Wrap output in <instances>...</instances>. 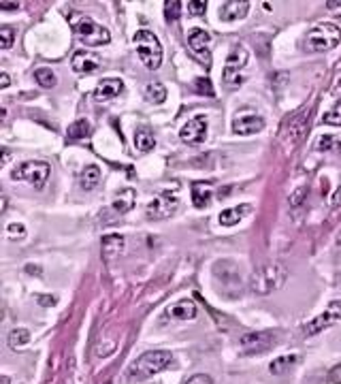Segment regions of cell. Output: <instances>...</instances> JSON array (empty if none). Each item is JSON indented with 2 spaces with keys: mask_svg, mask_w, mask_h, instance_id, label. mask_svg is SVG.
<instances>
[{
  "mask_svg": "<svg viewBox=\"0 0 341 384\" xmlns=\"http://www.w3.org/2000/svg\"><path fill=\"white\" fill-rule=\"evenodd\" d=\"M205 137H207V120L203 118V115H196V118L188 120L182 126V130H179V139L188 145L205 141Z\"/></svg>",
  "mask_w": 341,
  "mask_h": 384,
  "instance_id": "cell-11",
  "label": "cell"
},
{
  "mask_svg": "<svg viewBox=\"0 0 341 384\" xmlns=\"http://www.w3.org/2000/svg\"><path fill=\"white\" fill-rule=\"evenodd\" d=\"M0 9H5V11H15V9H19V3H0Z\"/></svg>",
  "mask_w": 341,
  "mask_h": 384,
  "instance_id": "cell-40",
  "label": "cell"
},
{
  "mask_svg": "<svg viewBox=\"0 0 341 384\" xmlns=\"http://www.w3.org/2000/svg\"><path fill=\"white\" fill-rule=\"evenodd\" d=\"M335 145H337V139H335V137H329V134H327V137H320V139H318V149H320V152L333 149Z\"/></svg>",
  "mask_w": 341,
  "mask_h": 384,
  "instance_id": "cell-36",
  "label": "cell"
},
{
  "mask_svg": "<svg viewBox=\"0 0 341 384\" xmlns=\"http://www.w3.org/2000/svg\"><path fill=\"white\" fill-rule=\"evenodd\" d=\"M171 363H173L171 350H148L145 355H141L132 363V368L128 370V378L130 380H148L160 372H165Z\"/></svg>",
  "mask_w": 341,
  "mask_h": 384,
  "instance_id": "cell-2",
  "label": "cell"
},
{
  "mask_svg": "<svg viewBox=\"0 0 341 384\" xmlns=\"http://www.w3.org/2000/svg\"><path fill=\"white\" fill-rule=\"evenodd\" d=\"M307 120H309V111L307 109H301L296 115H292L288 126H286V132H288V143L294 145L303 139L305 134V128H307Z\"/></svg>",
  "mask_w": 341,
  "mask_h": 384,
  "instance_id": "cell-14",
  "label": "cell"
},
{
  "mask_svg": "<svg viewBox=\"0 0 341 384\" xmlns=\"http://www.w3.org/2000/svg\"><path fill=\"white\" fill-rule=\"evenodd\" d=\"M0 77H3V80H0V88H9V84H11V80H9V73H3V75H0Z\"/></svg>",
  "mask_w": 341,
  "mask_h": 384,
  "instance_id": "cell-41",
  "label": "cell"
},
{
  "mask_svg": "<svg viewBox=\"0 0 341 384\" xmlns=\"http://www.w3.org/2000/svg\"><path fill=\"white\" fill-rule=\"evenodd\" d=\"M156 145V137H154V132L150 128H139L134 132V147L137 152H141V154H148L152 152Z\"/></svg>",
  "mask_w": 341,
  "mask_h": 384,
  "instance_id": "cell-22",
  "label": "cell"
},
{
  "mask_svg": "<svg viewBox=\"0 0 341 384\" xmlns=\"http://www.w3.org/2000/svg\"><path fill=\"white\" fill-rule=\"evenodd\" d=\"M305 192H307V188H301V190H296V192H294V199H292V205H296L298 201H303V197H301V195H305Z\"/></svg>",
  "mask_w": 341,
  "mask_h": 384,
  "instance_id": "cell-39",
  "label": "cell"
},
{
  "mask_svg": "<svg viewBox=\"0 0 341 384\" xmlns=\"http://www.w3.org/2000/svg\"><path fill=\"white\" fill-rule=\"evenodd\" d=\"M7 230H9V239H24L26 237V226L24 224H17V222H11L9 226H7Z\"/></svg>",
  "mask_w": 341,
  "mask_h": 384,
  "instance_id": "cell-33",
  "label": "cell"
},
{
  "mask_svg": "<svg viewBox=\"0 0 341 384\" xmlns=\"http://www.w3.org/2000/svg\"><path fill=\"white\" fill-rule=\"evenodd\" d=\"M9 382H11V380H9L7 376H3V378H0V384H9Z\"/></svg>",
  "mask_w": 341,
  "mask_h": 384,
  "instance_id": "cell-43",
  "label": "cell"
},
{
  "mask_svg": "<svg viewBox=\"0 0 341 384\" xmlns=\"http://www.w3.org/2000/svg\"><path fill=\"white\" fill-rule=\"evenodd\" d=\"M250 211V205H237V207H228L220 214V224L222 226H235L239 220H242Z\"/></svg>",
  "mask_w": 341,
  "mask_h": 384,
  "instance_id": "cell-21",
  "label": "cell"
},
{
  "mask_svg": "<svg viewBox=\"0 0 341 384\" xmlns=\"http://www.w3.org/2000/svg\"><path fill=\"white\" fill-rule=\"evenodd\" d=\"M67 137H69L71 141H79V139L90 137V124H88L86 120L73 122V124L69 126V130H67Z\"/></svg>",
  "mask_w": 341,
  "mask_h": 384,
  "instance_id": "cell-27",
  "label": "cell"
},
{
  "mask_svg": "<svg viewBox=\"0 0 341 384\" xmlns=\"http://www.w3.org/2000/svg\"><path fill=\"white\" fill-rule=\"evenodd\" d=\"M134 197H137V192H134L132 188H126V190L119 192L117 199H115L113 205H111L115 214H119V216H122V214H128V211L134 207Z\"/></svg>",
  "mask_w": 341,
  "mask_h": 384,
  "instance_id": "cell-19",
  "label": "cell"
},
{
  "mask_svg": "<svg viewBox=\"0 0 341 384\" xmlns=\"http://www.w3.org/2000/svg\"><path fill=\"white\" fill-rule=\"evenodd\" d=\"M49 165L43 163V160H28V163H22L19 167L13 169L11 178L15 182H26L34 188H43L45 182L49 180Z\"/></svg>",
  "mask_w": 341,
  "mask_h": 384,
  "instance_id": "cell-5",
  "label": "cell"
},
{
  "mask_svg": "<svg viewBox=\"0 0 341 384\" xmlns=\"http://www.w3.org/2000/svg\"><path fill=\"white\" fill-rule=\"evenodd\" d=\"M34 80L41 88H54L58 84V77L51 69H36L34 71Z\"/></svg>",
  "mask_w": 341,
  "mask_h": 384,
  "instance_id": "cell-28",
  "label": "cell"
},
{
  "mask_svg": "<svg viewBox=\"0 0 341 384\" xmlns=\"http://www.w3.org/2000/svg\"><path fill=\"white\" fill-rule=\"evenodd\" d=\"M248 11L250 3H246V0H228L220 9V17H222V22H239L248 15Z\"/></svg>",
  "mask_w": 341,
  "mask_h": 384,
  "instance_id": "cell-17",
  "label": "cell"
},
{
  "mask_svg": "<svg viewBox=\"0 0 341 384\" xmlns=\"http://www.w3.org/2000/svg\"><path fill=\"white\" fill-rule=\"evenodd\" d=\"M322 122H325V124H329V126H341V99H339V101L333 105V109H331V111H327V113H325Z\"/></svg>",
  "mask_w": 341,
  "mask_h": 384,
  "instance_id": "cell-30",
  "label": "cell"
},
{
  "mask_svg": "<svg viewBox=\"0 0 341 384\" xmlns=\"http://www.w3.org/2000/svg\"><path fill=\"white\" fill-rule=\"evenodd\" d=\"M196 90L200 94H205V96H215L213 88H211V82L207 80V77H200V80H196Z\"/></svg>",
  "mask_w": 341,
  "mask_h": 384,
  "instance_id": "cell-35",
  "label": "cell"
},
{
  "mask_svg": "<svg viewBox=\"0 0 341 384\" xmlns=\"http://www.w3.org/2000/svg\"><path fill=\"white\" fill-rule=\"evenodd\" d=\"M337 322H341V299L331 301L329 307H327V310H325L322 314L316 316V318L309 320V322H305V324H303V335H305V337L318 335V333H322L325 329H329V326H333V324H337Z\"/></svg>",
  "mask_w": 341,
  "mask_h": 384,
  "instance_id": "cell-7",
  "label": "cell"
},
{
  "mask_svg": "<svg viewBox=\"0 0 341 384\" xmlns=\"http://www.w3.org/2000/svg\"><path fill=\"white\" fill-rule=\"evenodd\" d=\"M209 43H211V36L209 32H205L203 28H194L188 34V47L190 51L198 58L200 64H205L207 69L211 67V51H209Z\"/></svg>",
  "mask_w": 341,
  "mask_h": 384,
  "instance_id": "cell-10",
  "label": "cell"
},
{
  "mask_svg": "<svg viewBox=\"0 0 341 384\" xmlns=\"http://www.w3.org/2000/svg\"><path fill=\"white\" fill-rule=\"evenodd\" d=\"M15 43V28L13 26H3L0 28V47L9 49Z\"/></svg>",
  "mask_w": 341,
  "mask_h": 384,
  "instance_id": "cell-32",
  "label": "cell"
},
{
  "mask_svg": "<svg viewBox=\"0 0 341 384\" xmlns=\"http://www.w3.org/2000/svg\"><path fill=\"white\" fill-rule=\"evenodd\" d=\"M298 361V357L296 355H286V357H277V359H273L271 361V365H269V372L273 374V376H279V374H284V372H288L292 365Z\"/></svg>",
  "mask_w": 341,
  "mask_h": 384,
  "instance_id": "cell-26",
  "label": "cell"
},
{
  "mask_svg": "<svg viewBox=\"0 0 341 384\" xmlns=\"http://www.w3.org/2000/svg\"><path fill=\"white\" fill-rule=\"evenodd\" d=\"M288 278V272L284 265H265L256 269V272L252 274L250 278V291L254 295H260V297H267L275 291H279V288L284 286Z\"/></svg>",
  "mask_w": 341,
  "mask_h": 384,
  "instance_id": "cell-1",
  "label": "cell"
},
{
  "mask_svg": "<svg viewBox=\"0 0 341 384\" xmlns=\"http://www.w3.org/2000/svg\"><path fill=\"white\" fill-rule=\"evenodd\" d=\"M327 7H329V9H335V7H341V0H329V3H327Z\"/></svg>",
  "mask_w": 341,
  "mask_h": 384,
  "instance_id": "cell-42",
  "label": "cell"
},
{
  "mask_svg": "<svg viewBox=\"0 0 341 384\" xmlns=\"http://www.w3.org/2000/svg\"><path fill=\"white\" fill-rule=\"evenodd\" d=\"M207 3L205 0H190L188 3V15H205Z\"/></svg>",
  "mask_w": 341,
  "mask_h": 384,
  "instance_id": "cell-34",
  "label": "cell"
},
{
  "mask_svg": "<svg viewBox=\"0 0 341 384\" xmlns=\"http://www.w3.org/2000/svg\"><path fill=\"white\" fill-rule=\"evenodd\" d=\"M211 188H209V184H200V182H194L192 184V203H194V207H198V209H205L209 203H211Z\"/></svg>",
  "mask_w": 341,
  "mask_h": 384,
  "instance_id": "cell-20",
  "label": "cell"
},
{
  "mask_svg": "<svg viewBox=\"0 0 341 384\" xmlns=\"http://www.w3.org/2000/svg\"><path fill=\"white\" fill-rule=\"evenodd\" d=\"M179 207V197H177V192H160V195L148 205L145 209V214L150 220H165L169 216L175 214V209Z\"/></svg>",
  "mask_w": 341,
  "mask_h": 384,
  "instance_id": "cell-9",
  "label": "cell"
},
{
  "mask_svg": "<svg viewBox=\"0 0 341 384\" xmlns=\"http://www.w3.org/2000/svg\"><path fill=\"white\" fill-rule=\"evenodd\" d=\"M124 90V82L122 80H115V77H109V80L98 82L96 90H94V101L96 103H105L111 101L115 96Z\"/></svg>",
  "mask_w": 341,
  "mask_h": 384,
  "instance_id": "cell-15",
  "label": "cell"
},
{
  "mask_svg": "<svg viewBox=\"0 0 341 384\" xmlns=\"http://www.w3.org/2000/svg\"><path fill=\"white\" fill-rule=\"evenodd\" d=\"M327 384H341V365L333 368L327 376Z\"/></svg>",
  "mask_w": 341,
  "mask_h": 384,
  "instance_id": "cell-38",
  "label": "cell"
},
{
  "mask_svg": "<svg viewBox=\"0 0 341 384\" xmlns=\"http://www.w3.org/2000/svg\"><path fill=\"white\" fill-rule=\"evenodd\" d=\"M9 348H19V346H26L30 341V331L28 329H13L9 333Z\"/></svg>",
  "mask_w": 341,
  "mask_h": 384,
  "instance_id": "cell-29",
  "label": "cell"
},
{
  "mask_svg": "<svg viewBox=\"0 0 341 384\" xmlns=\"http://www.w3.org/2000/svg\"><path fill=\"white\" fill-rule=\"evenodd\" d=\"M339 43H341V28L331 22H322L307 30L303 38V49L309 53H322L337 47Z\"/></svg>",
  "mask_w": 341,
  "mask_h": 384,
  "instance_id": "cell-3",
  "label": "cell"
},
{
  "mask_svg": "<svg viewBox=\"0 0 341 384\" xmlns=\"http://www.w3.org/2000/svg\"><path fill=\"white\" fill-rule=\"evenodd\" d=\"M124 248V237L122 235H105L103 237V256L107 261L115 259Z\"/></svg>",
  "mask_w": 341,
  "mask_h": 384,
  "instance_id": "cell-23",
  "label": "cell"
},
{
  "mask_svg": "<svg viewBox=\"0 0 341 384\" xmlns=\"http://www.w3.org/2000/svg\"><path fill=\"white\" fill-rule=\"evenodd\" d=\"M184 384H213V380H211L207 374H196V376L188 378Z\"/></svg>",
  "mask_w": 341,
  "mask_h": 384,
  "instance_id": "cell-37",
  "label": "cell"
},
{
  "mask_svg": "<svg viewBox=\"0 0 341 384\" xmlns=\"http://www.w3.org/2000/svg\"><path fill=\"white\" fill-rule=\"evenodd\" d=\"M275 344V335L271 333H246L242 337V348L246 355H260V352H267L271 346Z\"/></svg>",
  "mask_w": 341,
  "mask_h": 384,
  "instance_id": "cell-12",
  "label": "cell"
},
{
  "mask_svg": "<svg viewBox=\"0 0 341 384\" xmlns=\"http://www.w3.org/2000/svg\"><path fill=\"white\" fill-rule=\"evenodd\" d=\"M73 71L79 73V75H88V73H94L98 67H100V58L96 53H90V51H77L73 56Z\"/></svg>",
  "mask_w": 341,
  "mask_h": 384,
  "instance_id": "cell-16",
  "label": "cell"
},
{
  "mask_svg": "<svg viewBox=\"0 0 341 384\" xmlns=\"http://www.w3.org/2000/svg\"><path fill=\"white\" fill-rule=\"evenodd\" d=\"M179 13H182V3H177V0H167L165 3V15H167V22L175 24L179 19Z\"/></svg>",
  "mask_w": 341,
  "mask_h": 384,
  "instance_id": "cell-31",
  "label": "cell"
},
{
  "mask_svg": "<svg viewBox=\"0 0 341 384\" xmlns=\"http://www.w3.org/2000/svg\"><path fill=\"white\" fill-rule=\"evenodd\" d=\"M248 49L244 47V45H237L231 53H228V58H226V64H224V73H222V77H224V82L228 84V86H239L244 82V77H242V71L248 67Z\"/></svg>",
  "mask_w": 341,
  "mask_h": 384,
  "instance_id": "cell-8",
  "label": "cell"
},
{
  "mask_svg": "<svg viewBox=\"0 0 341 384\" xmlns=\"http://www.w3.org/2000/svg\"><path fill=\"white\" fill-rule=\"evenodd\" d=\"M145 99L154 105H160L167 101V88L160 82H150L145 86Z\"/></svg>",
  "mask_w": 341,
  "mask_h": 384,
  "instance_id": "cell-25",
  "label": "cell"
},
{
  "mask_svg": "<svg viewBox=\"0 0 341 384\" xmlns=\"http://www.w3.org/2000/svg\"><path fill=\"white\" fill-rule=\"evenodd\" d=\"M134 47H137V53L141 58V62L150 69V71H156L160 64H163V45H160L158 36L150 30H139L134 36Z\"/></svg>",
  "mask_w": 341,
  "mask_h": 384,
  "instance_id": "cell-4",
  "label": "cell"
},
{
  "mask_svg": "<svg viewBox=\"0 0 341 384\" xmlns=\"http://www.w3.org/2000/svg\"><path fill=\"white\" fill-rule=\"evenodd\" d=\"M75 34L79 41L88 47H100V45H107L111 41V32L105 26L96 24L90 17L79 19V22L75 24Z\"/></svg>",
  "mask_w": 341,
  "mask_h": 384,
  "instance_id": "cell-6",
  "label": "cell"
},
{
  "mask_svg": "<svg viewBox=\"0 0 341 384\" xmlns=\"http://www.w3.org/2000/svg\"><path fill=\"white\" fill-rule=\"evenodd\" d=\"M167 316L171 320H192L196 318V303L190 299H182L167 307Z\"/></svg>",
  "mask_w": 341,
  "mask_h": 384,
  "instance_id": "cell-18",
  "label": "cell"
},
{
  "mask_svg": "<svg viewBox=\"0 0 341 384\" xmlns=\"http://www.w3.org/2000/svg\"><path fill=\"white\" fill-rule=\"evenodd\" d=\"M263 128H265V118L263 115H256V113L237 115L235 122H233V130L237 134H256Z\"/></svg>",
  "mask_w": 341,
  "mask_h": 384,
  "instance_id": "cell-13",
  "label": "cell"
},
{
  "mask_svg": "<svg viewBox=\"0 0 341 384\" xmlns=\"http://www.w3.org/2000/svg\"><path fill=\"white\" fill-rule=\"evenodd\" d=\"M98 184H100V169L96 165H88L82 171V176H79V186L84 190H94Z\"/></svg>",
  "mask_w": 341,
  "mask_h": 384,
  "instance_id": "cell-24",
  "label": "cell"
}]
</instances>
